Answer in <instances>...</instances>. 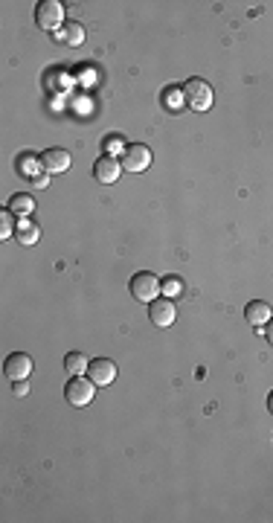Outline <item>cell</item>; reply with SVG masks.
Returning <instances> with one entry per match:
<instances>
[{"label":"cell","instance_id":"1","mask_svg":"<svg viewBox=\"0 0 273 523\" xmlns=\"http://www.w3.org/2000/svg\"><path fill=\"white\" fill-rule=\"evenodd\" d=\"M128 288H131L134 300H140V303H154L157 296L163 294V279H157V274H151V271H140V274L131 276Z\"/></svg>","mask_w":273,"mask_h":523},{"label":"cell","instance_id":"2","mask_svg":"<svg viewBox=\"0 0 273 523\" xmlns=\"http://www.w3.org/2000/svg\"><path fill=\"white\" fill-rule=\"evenodd\" d=\"M96 395V384L91 378H82V375H73L64 384V399L73 404V407H88Z\"/></svg>","mask_w":273,"mask_h":523},{"label":"cell","instance_id":"3","mask_svg":"<svg viewBox=\"0 0 273 523\" xmlns=\"http://www.w3.org/2000/svg\"><path fill=\"white\" fill-rule=\"evenodd\" d=\"M35 23H38L44 32L62 30V26L67 23V21H64V6L59 3V0H44V3H38V9H35Z\"/></svg>","mask_w":273,"mask_h":523},{"label":"cell","instance_id":"4","mask_svg":"<svg viewBox=\"0 0 273 523\" xmlns=\"http://www.w3.org/2000/svg\"><path fill=\"white\" fill-rule=\"evenodd\" d=\"M183 96H186V105L192 111H209L212 108V88L209 82L204 79H189L183 84Z\"/></svg>","mask_w":273,"mask_h":523},{"label":"cell","instance_id":"5","mask_svg":"<svg viewBox=\"0 0 273 523\" xmlns=\"http://www.w3.org/2000/svg\"><path fill=\"white\" fill-rule=\"evenodd\" d=\"M151 166V149L146 143H128L122 154V169L125 172H146Z\"/></svg>","mask_w":273,"mask_h":523},{"label":"cell","instance_id":"6","mask_svg":"<svg viewBox=\"0 0 273 523\" xmlns=\"http://www.w3.org/2000/svg\"><path fill=\"white\" fill-rule=\"evenodd\" d=\"M175 303L169 300V296H157L154 303H149V320L154 323L157 329H169L171 323H175Z\"/></svg>","mask_w":273,"mask_h":523},{"label":"cell","instance_id":"7","mask_svg":"<svg viewBox=\"0 0 273 523\" xmlns=\"http://www.w3.org/2000/svg\"><path fill=\"white\" fill-rule=\"evenodd\" d=\"M122 172H125V169H122V160L111 158V154H102V158H99V160L93 163V178H96L99 183H105V187L117 183Z\"/></svg>","mask_w":273,"mask_h":523},{"label":"cell","instance_id":"8","mask_svg":"<svg viewBox=\"0 0 273 523\" xmlns=\"http://www.w3.org/2000/svg\"><path fill=\"white\" fill-rule=\"evenodd\" d=\"M32 372V358L26 355V352H12L3 363V375L9 381H26Z\"/></svg>","mask_w":273,"mask_h":523},{"label":"cell","instance_id":"9","mask_svg":"<svg viewBox=\"0 0 273 523\" xmlns=\"http://www.w3.org/2000/svg\"><path fill=\"white\" fill-rule=\"evenodd\" d=\"M88 378L93 381L96 387H108V384H113V381H117V363L108 361V358H96V361H91V366H88Z\"/></svg>","mask_w":273,"mask_h":523},{"label":"cell","instance_id":"10","mask_svg":"<svg viewBox=\"0 0 273 523\" xmlns=\"http://www.w3.org/2000/svg\"><path fill=\"white\" fill-rule=\"evenodd\" d=\"M70 163H73V158H70V151H64V149H47L44 154H41V166H44L47 175L67 172Z\"/></svg>","mask_w":273,"mask_h":523},{"label":"cell","instance_id":"11","mask_svg":"<svg viewBox=\"0 0 273 523\" xmlns=\"http://www.w3.org/2000/svg\"><path fill=\"white\" fill-rule=\"evenodd\" d=\"M244 317H247L250 326H258V329H262L265 323L273 317V308H270L265 300H253V303H247V308H244Z\"/></svg>","mask_w":273,"mask_h":523},{"label":"cell","instance_id":"12","mask_svg":"<svg viewBox=\"0 0 273 523\" xmlns=\"http://www.w3.org/2000/svg\"><path fill=\"white\" fill-rule=\"evenodd\" d=\"M84 26L82 23H76V21H67L64 26H62V32H55V38L59 41H64V44H70V47H82L84 44Z\"/></svg>","mask_w":273,"mask_h":523},{"label":"cell","instance_id":"13","mask_svg":"<svg viewBox=\"0 0 273 523\" xmlns=\"http://www.w3.org/2000/svg\"><path fill=\"white\" fill-rule=\"evenodd\" d=\"M15 233H18V242L26 245V247L35 245L38 238H41V227H38V224H32L30 218H18V230Z\"/></svg>","mask_w":273,"mask_h":523},{"label":"cell","instance_id":"14","mask_svg":"<svg viewBox=\"0 0 273 523\" xmlns=\"http://www.w3.org/2000/svg\"><path fill=\"white\" fill-rule=\"evenodd\" d=\"M88 366H91V361L84 352H70V355H64V370L70 375H88Z\"/></svg>","mask_w":273,"mask_h":523},{"label":"cell","instance_id":"15","mask_svg":"<svg viewBox=\"0 0 273 523\" xmlns=\"http://www.w3.org/2000/svg\"><path fill=\"white\" fill-rule=\"evenodd\" d=\"M9 209H12V213H15V216L26 218V216H30L32 209H35L32 195H15V198H12V201H9Z\"/></svg>","mask_w":273,"mask_h":523},{"label":"cell","instance_id":"16","mask_svg":"<svg viewBox=\"0 0 273 523\" xmlns=\"http://www.w3.org/2000/svg\"><path fill=\"white\" fill-rule=\"evenodd\" d=\"M102 149H105V154H111V158H117V154L122 158L125 149H128V143H125L120 134H108V137L102 140Z\"/></svg>","mask_w":273,"mask_h":523},{"label":"cell","instance_id":"17","mask_svg":"<svg viewBox=\"0 0 273 523\" xmlns=\"http://www.w3.org/2000/svg\"><path fill=\"white\" fill-rule=\"evenodd\" d=\"M12 233H15V213L3 209L0 213V238H12Z\"/></svg>","mask_w":273,"mask_h":523},{"label":"cell","instance_id":"18","mask_svg":"<svg viewBox=\"0 0 273 523\" xmlns=\"http://www.w3.org/2000/svg\"><path fill=\"white\" fill-rule=\"evenodd\" d=\"M183 105H186L183 91H180V88H169V91H166V108H169V111H180Z\"/></svg>","mask_w":273,"mask_h":523},{"label":"cell","instance_id":"19","mask_svg":"<svg viewBox=\"0 0 273 523\" xmlns=\"http://www.w3.org/2000/svg\"><path fill=\"white\" fill-rule=\"evenodd\" d=\"M183 291V279L180 276H166L163 279V294L169 296V300H171V296H178Z\"/></svg>","mask_w":273,"mask_h":523},{"label":"cell","instance_id":"20","mask_svg":"<svg viewBox=\"0 0 273 523\" xmlns=\"http://www.w3.org/2000/svg\"><path fill=\"white\" fill-rule=\"evenodd\" d=\"M32 166H35L32 158H21V172H23L26 178H35V169H32Z\"/></svg>","mask_w":273,"mask_h":523},{"label":"cell","instance_id":"21","mask_svg":"<svg viewBox=\"0 0 273 523\" xmlns=\"http://www.w3.org/2000/svg\"><path fill=\"white\" fill-rule=\"evenodd\" d=\"M12 392H15V395H26V392H30V384H26V381H12Z\"/></svg>","mask_w":273,"mask_h":523},{"label":"cell","instance_id":"22","mask_svg":"<svg viewBox=\"0 0 273 523\" xmlns=\"http://www.w3.org/2000/svg\"><path fill=\"white\" fill-rule=\"evenodd\" d=\"M47 183H50V175H47V172H44V175H41V172H38V175L32 178V187H38V189H44V187H47Z\"/></svg>","mask_w":273,"mask_h":523},{"label":"cell","instance_id":"23","mask_svg":"<svg viewBox=\"0 0 273 523\" xmlns=\"http://www.w3.org/2000/svg\"><path fill=\"white\" fill-rule=\"evenodd\" d=\"M265 326H267V329H265V337H267V343L273 346V317H270V320L265 323Z\"/></svg>","mask_w":273,"mask_h":523},{"label":"cell","instance_id":"24","mask_svg":"<svg viewBox=\"0 0 273 523\" xmlns=\"http://www.w3.org/2000/svg\"><path fill=\"white\" fill-rule=\"evenodd\" d=\"M267 410H270V413H273V392L267 395Z\"/></svg>","mask_w":273,"mask_h":523}]
</instances>
